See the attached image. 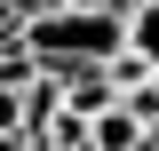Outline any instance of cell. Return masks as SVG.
Wrapping results in <instances>:
<instances>
[{"mask_svg":"<svg viewBox=\"0 0 159 151\" xmlns=\"http://www.w3.org/2000/svg\"><path fill=\"white\" fill-rule=\"evenodd\" d=\"M24 48L40 56V72H64V64H111L127 48V8H64V0H40L24 8Z\"/></svg>","mask_w":159,"mask_h":151,"instance_id":"obj_1","label":"cell"},{"mask_svg":"<svg viewBox=\"0 0 159 151\" xmlns=\"http://www.w3.org/2000/svg\"><path fill=\"white\" fill-rule=\"evenodd\" d=\"M88 151H143V119L127 112V103H103V112L88 119Z\"/></svg>","mask_w":159,"mask_h":151,"instance_id":"obj_2","label":"cell"},{"mask_svg":"<svg viewBox=\"0 0 159 151\" xmlns=\"http://www.w3.org/2000/svg\"><path fill=\"white\" fill-rule=\"evenodd\" d=\"M127 48H135L143 64H159V0H135V8H127Z\"/></svg>","mask_w":159,"mask_h":151,"instance_id":"obj_3","label":"cell"},{"mask_svg":"<svg viewBox=\"0 0 159 151\" xmlns=\"http://www.w3.org/2000/svg\"><path fill=\"white\" fill-rule=\"evenodd\" d=\"M0 135H24V95L0 80Z\"/></svg>","mask_w":159,"mask_h":151,"instance_id":"obj_4","label":"cell"},{"mask_svg":"<svg viewBox=\"0 0 159 151\" xmlns=\"http://www.w3.org/2000/svg\"><path fill=\"white\" fill-rule=\"evenodd\" d=\"M24 32V0H0V40H16Z\"/></svg>","mask_w":159,"mask_h":151,"instance_id":"obj_5","label":"cell"},{"mask_svg":"<svg viewBox=\"0 0 159 151\" xmlns=\"http://www.w3.org/2000/svg\"><path fill=\"white\" fill-rule=\"evenodd\" d=\"M64 8H127V0H64Z\"/></svg>","mask_w":159,"mask_h":151,"instance_id":"obj_6","label":"cell"},{"mask_svg":"<svg viewBox=\"0 0 159 151\" xmlns=\"http://www.w3.org/2000/svg\"><path fill=\"white\" fill-rule=\"evenodd\" d=\"M24 8H40V0H24Z\"/></svg>","mask_w":159,"mask_h":151,"instance_id":"obj_7","label":"cell"},{"mask_svg":"<svg viewBox=\"0 0 159 151\" xmlns=\"http://www.w3.org/2000/svg\"><path fill=\"white\" fill-rule=\"evenodd\" d=\"M127 8H135V0H127Z\"/></svg>","mask_w":159,"mask_h":151,"instance_id":"obj_8","label":"cell"},{"mask_svg":"<svg viewBox=\"0 0 159 151\" xmlns=\"http://www.w3.org/2000/svg\"><path fill=\"white\" fill-rule=\"evenodd\" d=\"M80 151H88V143H80Z\"/></svg>","mask_w":159,"mask_h":151,"instance_id":"obj_9","label":"cell"}]
</instances>
